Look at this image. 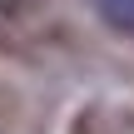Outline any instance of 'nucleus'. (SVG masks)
Returning a JSON list of instances; mask_svg holds the SVG:
<instances>
[{
  "label": "nucleus",
  "mask_w": 134,
  "mask_h": 134,
  "mask_svg": "<svg viewBox=\"0 0 134 134\" xmlns=\"http://www.w3.org/2000/svg\"><path fill=\"white\" fill-rule=\"evenodd\" d=\"M94 10L104 15V25H109V30L134 35V0H94Z\"/></svg>",
  "instance_id": "1"
}]
</instances>
